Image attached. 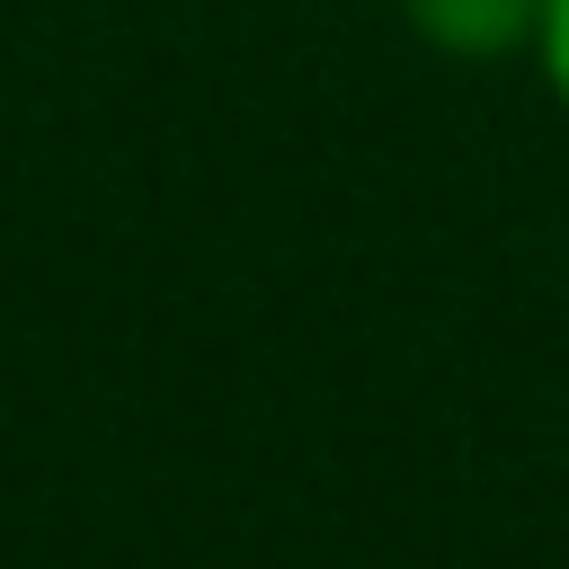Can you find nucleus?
<instances>
[{"label": "nucleus", "mask_w": 569, "mask_h": 569, "mask_svg": "<svg viewBox=\"0 0 569 569\" xmlns=\"http://www.w3.org/2000/svg\"><path fill=\"white\" fill-rule=\"evenodd\" d=\"M400 27L445 62H516L533 53L542 0H400Z\"/></svg>", "instance_id": "obj_1"}, {"label": "nucleus", "mask_w": 569, "mask_h": 569, "mask_svg": "<svg viewBox=\"0 0 569 569\" xmlns=\"http://www.w3.org/2000/svg\"><path fill=\"white\" fill-rule=\"evenodd\" d=\"M551 89V107L569 116V0H542V27H533V53H525Z\"/></svg>", "instance_id": "obj_2"}]
</instances>
